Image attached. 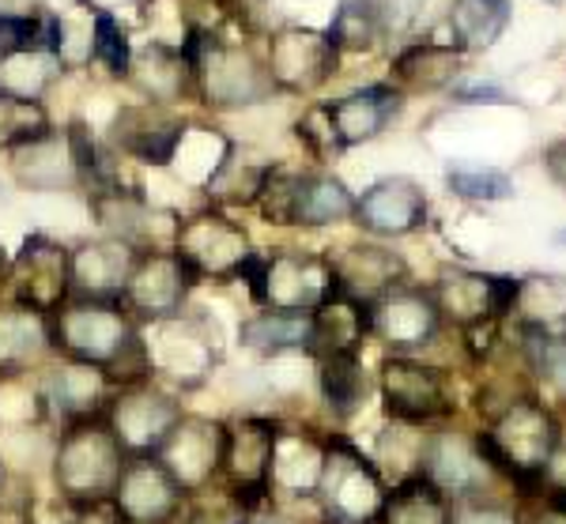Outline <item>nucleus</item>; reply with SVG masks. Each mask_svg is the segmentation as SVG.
Returning a JSON list of instances; mask_svg holds the SVG:
<instances>
[{
    "mask_svg": "<svg viewBox=\"0 0 566 524\" xmlns=\"http://www.w3.org/2000/svg\"><path fill=\"white\" fill-rule=\"evenodd\" d=\"M50 347L69 363L106 370L114 389L151 378L148 355H144V328L117 298L72 294L65 306L50 314Z\"/></svg>",
    "mask_w": 566,
    "mask_h": 524,
    "instance_id": "nucleus-1",
    "label": "nucleus"
},
{
    "mask_svg": "<svg viewBox=\"0 0 566 524\" xmlns=\"http://www.w3.org/2000/svg\"><path fill=\"white\" fill-rule=\"evenodd\" d=\"M125 449L109 434L106 419H84L72 427L57 430L50 453V483L57 499L69 510H84V505H103L114 494L117 480L125 468Z\"/></svg>",
    "mask_w": 566,
    "mask_h": 524,
    "instance_id": "nucleus-2",
    "label": "nucleus"
},
{
    "mask_svg": "<svg viewBox=\"0 0 566 524\" xmlns=\"http://www.w3.org/2000/svg\"><path fill=\"white\" fill-rule=\"evenodd\" d=\"M476 441L495 472L510 475L522 486H533L552 468V457L559 449V422L544 404L514 400L483 434H476Z\"/></svg>",
    "mask_w": 566,
    "mask_h": 524,
    "instance_id": "nucleus-3",
    "label": "nucleus"
},
{
    "mask_svg": "<svg viewBox=\"0 0 566 524\" xmlns=\"http://www.w3.org/2000/svg\"><path fill=\"white\" fill-rule=\"evenodd\" d=\"M386 494L389 486L381 468L355 441L328 434L322 480L314 491L322 524H378Z\"/></svg>",
    "mask_w": 566,
    "mask_h": 524,
    "instance_id": "nucleus-4",
    "label": "nucleus"
},
{
    "mask_svg": "<svg viewBox=\"0 0 566 524\" xmlns=\"http://www.w3.org/2000/svg\"><path fill=\"white\" fill-rule=\"evenodd\" d=\"M181 57L193 69V84L200 91V98L216 109L258 106L276 91L269 76V64H261L242 45H223L193 34V39L181 45Z\"/></svg>",
    "mask_w": 566,
    "mask_h": 524,
    "instance_id": "nucleus-5",
    "label": "nucleus"
},
{
    "mask_svg": "<svg viewBox=\"0 0 566 524\" xmlns=\"http://www.w3.org/2000/svg\"><path fill=\"white\" fill-rule=\"evenodd\" d=\"M181 416H186L181 397L155 378L117 385L103 411L109 434L117 438L125 457H159V449L175 434Z\"/></svg>",
    "mask_w": 566,
    "mask_h": 524,
    "instance_id": "nucleus-6",
    "label": "nucleus"
},
{
    "mask_svg": "<svg viewBox=\"0 0 566 524\" xmlns=\"http://www.w3.org/2000/svg\"><path fill=\"white\" fill-rule=\"evenodd\" d=\"M242 283H250L253 302H261L264 310H317L336 291V272L328 256L283 250L253 256Z\"/></svg>",
    "mask_w": 566,
    "mask_h": 524,
    "instance_id": "nucleus-7",
    "label": "nucleus"
},
{
    "mask_svg": "<svg viewBox=\"0 0 566 524\" xmlns=\"http://www.w3.org/2000/svg\"><path fill=\"white\" fill-rule=\"evenodd\" d=\"M197 283H200L197 272L175 253V245H170V250L151 245V250H144L136 256L129 283H125L117 302L129 310L136 325L148 328V325H159V321H175L186 314L189 294H193Z\"/></svg>",
    "mask_w": 566,
    "mask_h": 524,
    "instance_id": "nucleus-8",
    "label": "nucleus"
},
{
    "mask_svg": "<svg viewBox=\"0 0 566 524\" xmlns=\"http://www.w3.org/2000/svg\"><path fill=\"white\" fill-rule=\"evenodd\" d=\"M280 427L283 422L272 416L227 419L223 475H219V483L239 494L253 513H258L264 502H272L269 483H272V461H276Z\"/></svg>",
    "mask_w": 566,
    "mask_h": 524,
    "instance_id": "nucleus-9",
    "label": "nucleus"
},
{
    "mask_svg": "<svg viewBox=\"0 0 566 524\" xmlns=\"http://www.w3.org/2000/svg\"><path fill=\"white\" fill-rule=\"evenodd\" d=\"M175 253L197 272V280H242V272L258 256L245 227L216 208L181 219L175 231Z\"/></svg>",
    "mask_w": 566,
    "mask_h": 524,
    "instance_id": "nucleus-10",
    "label": "nucleus"
},
{
    "mask_svg": "<svg viewBox=\"0 0 566 524\" xmlns=\"http://www.w3.org/2000/svg\"><path fill=\"white\" fill-rule=\"evenodd\" d=\"M148 328L155 333V344L144 339V355H148V370L155 381L175 392H193L212 378L219 352L216 336L200 321L181 314L175 321H159V325Z\"/></svg>",
    "mask_w": 566,
    "mask_h": 524,
    "instance_id": "nucleus-11",
    "label": "nucleus"
},
{
    "mask_svg": "<svg viewBox=\"0 0 566 524\" xmlns=\"http://www.w3.org/2000/svg\"><path fill=\"white\" fill-rule=\"evenodd\" d=\"M378 392L386 416L400 427H427L450 416V392L438 366L419 363L412 355H389L378 374Z\"/></svg>",
    "mask_w": 566,
    "mask_h": 524,
    "instance_id": "nucleus-12",
    "label": "nucleus"
},
{
    "mask_svg": "<svg viewBox=\"0 0 566 524\" xmlns=\"http://www.w3.org/2000/svg\"><path fill=\"white\" fill-rule=\"evenodd\" d=\"M12 302L50 317L72 298V250L45 234H31L8 269Z\"/></svg>",
    "mask_w": 566,
    "mask_h": 524,
    "instance_id": "nucleus-13",
    "label": "nucleus"
},
{
    "mask_svg": "<svg viewBox=\"0 0 566 524\" xmlns=\"http://www.w3.org/2000/svg\"><path fill=\"white\" fill-rule=\"evenodd\" d=\"M223 438H227V419L212 416H193L186 411L175 434L167 438V446L159 449V461L175 475L186 499L208 491L223 475Z\"/></svg>",
    "mask_w": 566,
    "mask_h": 524,
    "instance_id": "nucleus-14",
    "label": "nucleus"
},
{
    "mask_svg": "<svg viewBox=\"0 0 566 524\" xmlns=\"http://www.w3.org/2000/svg\"><path fill=\"white\" fill-rule=\"evenodd\" d=\"M109 505L125 524H175L186 510V494L159 457H129Z\"/></svg>",
    "mask_w": 566,
    "mask_h": 524,
    "instance_id": "nucleus-15",
    "label": "nucleus"
},
{
    "mask_svg": "<svg viewBox=\"0 0 566 524\" xmlns=\"http://www.w3.org/2000/svg\"><path fill=\"white\" fill-rule=\"evenodd\" d=\"M34 392H39L42 419H50L57 430H65L72 422L103 416L109 392H114V381H109L106 370H98V366L61 358L57 366H50V370L42 374Z\"/></svg>",
    "mask_w": 566,
    "mask_h": 524,
    "instance_id": "nucleus-16",
    "label": "nucleus"
},
{
    "mask_svg": "<svg viewBox=\"0 0 566 524\" xmlns=\"http://www.w3.org/2000/svg\"><path fill=\"white\" fill-rule=\"evenodd\" d=\"M522 280L483 272H446L431 287L438 314L458 321L464 328H480L483 321H495L514 314Z\"/></svg>",
    "mask_w": 566,
    "mask_h": 524,
    "instance_id": "nucleus-17",
    "label": "nucleus"
},
{
    "mask_svg": "<svg viewBox=\"0 0 566 524\" xmlns=\"http://www.w3.org/2000/svg\"><path fill=\"white\" fill-rule=\"evenodd\" d=\"M438 328H442V314H438L431 291L408 287V283L381 294L370 310V336L392 347V355H412L419 347H431Z\"/></svg>",
    "mask_w": 566,
    "mask_h": 524,
    "instance_id": "nucleus-18",
    "label": "nucleus"
},
{
    "mask_svg": "<svg viewBox=\"0 0 566 524\" xmlns=\"http://www.w3.org/2000/svg\"><path fill=\"white\" fill-rule=\"evenodd\" d=\"M109 140L129 159H140L148 167H167L186 144V122L170 106L133 103L117 109L114 125H109Z\"/></svg>",
    "mask_w": 566,
    "mask_h": 524,
    "instance_id": "nucleus-19",
    "label": "nucleus"
},
{
    "mask_svg": "<svg viewBox=\"0 0 566 524\" xmlns=\"http://www.w3.org/2000/svg\"><path fill=\"white\" fill-rule=\"evenodd\" d=\"M336 45L322 31H306V27H287L269 45V76L272 87L280 91H314L322 87L336 72Z\"/></svg>",
    "mask_w": 566,
    "mask_h": 524,
    "instance_id": "nucleus-20",
    "label": "nucleus"
},
{
    "mask_svg": "<svg viewBox=\"0 0 566 524\" xmlns=\"http://www.w3.org/2000/svg\"><path fill=\"white\" fill-rule=\"evenodd\" d=\"M355 223L374 238H405L427 223L423 186L405 174L374 181L367 192L355 197Z\"/></svg>",
    "mask_w": 566,
    "mask_h": 524,
    "instance_id": "nucleus-21",
    "label": "nucleus"
},
{
    "mask_svg": "<svg viewBox=\"0 0 566 524\" xmlns=\"http://www.w3.org/2000/svg\"><path fill=\"white\" fill-rule=\"evenodd\" d=\"M400 103H405L400 91L386 84H370L363 91H352V95L336 98V103H325V117H328V128H333L336 151L378 140V136L386 133V125L400 114Z\"/></svg>",
    "mask_w": 566,
    "mask_h": 524,
    "instance_id": "nucleus-22",
    "label": "nucleus"
},
{
    "mask_svg": "<svg viewBox=\"0 0 566 524\" xmlns=\"http://www.w3.org/2000/svg\"><path fill=\"white\" fill-rule=\"evenodd\" d=\"M419 472H423L427 480L453 502V499H472V494L483 486V480H488L491 464H488V457L480 453L476 438L438 434L431 441H423Z\"/></svg>",
    "mask_w": 566,
    "mask_h": 524,
    "instance_id": "nucleus-23",
    "label": "nucleus"
},
{
    "mask_svg": "<svg viewBox=\"0 0 566 524\" xmlns=\"http://www.w3.org/2000/svg\"><path fill=\"white\" fill-rule=\"evenodd\" d=\"M140 253V245L114 234L76 245L72 250V294H84V298H122Z\"/></svg>",
    "mask_w": 566,
    "mask_h": 524,
    "instance_id": "nucleus-24",
    "label": "nucleus"
},
{
    "mask_svg": "<svg viewBox=\"0 0 566 524\" xmlns=\"http://www.w3.org/2000/svg\"><path fill=\"white\" fill-rule=\"evenodd\" d=\"M325 441L328 434H314L306 427H280L276 441V461H272V499H287V502H303L314 499L317 480H322V464H325Z\"/></svg>",
    "mask_w": 566,
    "mask_h": 524,
    "instance_id": "nucleus-25",
    "label": "nucleus"
},
{
    "mask_svg": "<svg viewBox=\"0 0 566 524\" xmlns=\"http://www.w3.org/2000/svg\"><path fill=\"white\" fill-rule=\"evenodd\" d=\"M12 174L31 192H65L84 186V170H80L76 155H72L69 133H53V128L39 140L15 147Z\"/></svg>",
    "mask_w": 566,
    "mask_h": 524,
    "instance_id": "nucleus-26",
    "label": "nucleus"
},
{
    "mask_svg": "<svg viewBox=\"0 0 566 524\" xmlns=\"http://www.w3.org/2000/svg\"><path fill=\"white\" fill-rule=\"evenodd\" d=\"M53 355L50 347V317L20 306H0V381L31 374L34 363Z\"/></svg>",
    "mask_w": 566,
    "mask_h": 524,
    "instance_id": "nucleus-27",
    "label": "nucleus"
},
{
    "mask_svg": "<svg viewBox=\"0 0 566 524\" xmlns=\"http://www.w3.org/2000/svg\"><path fill=\"white\" fill-rule=\"evenodd\" d=\"M328 261L336 272V287L359 302H370V306L405 280V261L381 245H355V250H344Z\"/></svg>",
    "mask_w": 566,
    "mask_h": 524,
    "instance_id": "nucleus-28",
    "label": "nucleus"
},
{
    "mask_svg": "<svg viewBox=\"0 0 566 524\" xmlns=\"http://www.w3.org/2000/svg\"><path fill=\"white\" fill-rule=\"evenodd\" d=\"M370 302H359L336 287L314 310V352L310 355H359L363 339L370 336Z\"/></svg>",
    "mask_w": 566,
    "mask_h": 524,
    "instance_id": "nucleus-29",
    "label": "nucleus"
},
{
    "mask_svg": "<svg viewBox=\"0 0 566 524\" xmlns=\"http://www.w3.org/2000/svg\"><path fill=\"white\" fill-rule=\"evenodd\" d=\"M355 216V192L333 174H295L287 227H333Z\"/></svg>",
    "mask_w": 566,
    "mask_h": 524,
    "instance_id": "nucleus-30",
    "label": "nucleus"
},
{
    "mask_svg": "<svg viewBox=\"0 0 566 524\" xmlns=\"http://www.w3.org/2000/svg\"><path fill=\"white\" fill-rule=\"evenodd\" d=\"M239 344L258 355H295L314 352V310H261L242 321Z\"/></svg>",
    "mask_w": 566,
    "mask_h": 524,
    "instance_id": "nucleus-31",
    "label": "nucleus"
},
{
    "mask_svg": "<svg viewBox=\"0 0 566 524\" xmlns=\"http://www.w3.org/2000/svg\"><path fill=\"white\" fill-rule=\"evenodd\" d=\"M378 524H453V502L423 472L389 486Z\"/></svg>",
    "mask_w": 566,
    "mask_h": 524,
    "instance_id": "nucleus-32",
    "label": "nucleus"
},
{
    "mask_svg": "<svg viewBox=\"0 0 566 524\" xmlns=\"http://www.w3.org/2000/svg\"><path fill=\"white\" fill-rule=\"evenodd\" d=\"M450 45L461 53L488 50L510 27V0H453L450 4Z\"/></svg>",
    "mask_w": 566,
    "mask_h": 524,
    "instance_id": "nucleus-33",
    "label": "nucleus"
},
{
    "mask_svg": "<svg viewBox=\"0 0 566 524\" xmlns=\"http://www.w3.org/2000/svg\"><path fill=\"white\" fill-rule=\"evenodd\" d=\"M317 389L325 408L336 419H352L370 397V378L359 355H325L317 358Z\"/></svg>",
    "mask_w": 566,
    "mask_h": 524,
    "instance_id": "nucleus-34",
    "label": "nucleus"
},
{
    "mask_svg": "<svg viewBox=\"0 0 566 524\" xmlns=\"http://www.w3.org/2000/svg\"><path fill=\"white\" fill-rule=\"evenodd\" d=\"M133 72L136 84L148 95V103H159V106H170L193 87V69L189 61L181 57V50H167V45H148V50L136 57Z\"/></svg>",
    "mask_w": 566,
    "mask_h": 524,
    "instance_id": "nucleus-35",
    "label": "nucleus"
},
{
    "mask_svg": "<svg viewBox=\"0 0 566 524\" xmlns=\"http://www.w3.org/2000/svg\"><path fill=\"white\" fill-rule=\"evenodd\" d=\"M392 72H397V80L405 87H419V91L446 87L461 72V50L450 42H416L400 53Z\"/></svg>",
    "mask_w": 566,
    "mask_h": 524,
    "instance_id": "nucleus-36",
    "label": "nucleus"
},
{
    "mask_svg": "<svg viewBox=\"0 0 566 524\" xmlns=\"http://www.w3.org/2000/svg\"><path fill=\"white\" fill-rule=\"evenodd\" d=\"M269 163H250V159H239L231 147V155H227L219 167L205 178V192L208 200H216V205H227V208H250L261 200L264 186H269L272 178Z\"/></svg>",
    "mask_w": 566,
    "mask_h": 524,
    "instance_id": "nucleus-37",
    "label": "nucleus"
},
{
    "mask_svg": "<svg viewBox=\"0 0 566 524\" xmlns=\"http://www.w3.org/2000/svg\"><path fill=\"white\" fill-rule=\"evenodd\" d=\"M389 27V4L386 0H340L333 23H328V42L340 50H374Z\"/></svg>",
    "mask_w": 566,
    "mask_h": 524,
    "instance_id": "nucleus-38",
    "label": "nucleus"
},
{
    "mask_svg": "<svg viewBox=\"0 0 566 524\" xmlns=\"http://www.w3.org/2000/svg\"><path fill=\"white\" fill-rule=\"evenodd\" d=\"M12 53H57L61 23L53 15H0V57Z\"/></svg>",
    "mask_w": 566,
    "mask_h": 524,
    "instance_id": "nucleus-39",
    "label": "nucleus"
},
{
    "mask_svg": "<svg viewBox=\"0 0 566 524\" xmlns=\"http://www.w3.org/2000/svg\"><path fill=\"white\" fill-rule=\"evenodd\" d=\"M50 133V114L39 98H20L0 91V155H12L15 147L39 140Z\"/></svg>",
    "mask_w": 566,
    "mask_h": 524,
    "instance_id": "nucleus-40",
    "label": "nucleus"
},
{
    "mask_svg": "<svg viewBox=\"0 0 566 524\" xmlns=\"http://www.w3.org/2000/svg\"><path fill=\"white\" fill-rule=\"evenodd\" d=\"M250 521L253 510L234 491H227L223 483L186 499V510L178 517V524H250Z\"/></svg>",
    "mask_w": 566,
    "mask_h": 524,
    "instance_id": "nucleus-41",
    "label": "nucleus"
},
{
    "mask_svg": "<svg viewBox=\"0 0 566 524\" xmlns=\"http://www.w3.org/2000/svg\"><path fill=\"white\" fill-rule=\"evenodd\" d=\"M91 53L98 64H106L109 76L125 80L133 72V45L129 34L122 31V23L109 12H95V34H91Z\"/></svg>",
    "mask_w": 566,
    "mask_h": 524,
    "instance_id": "nucleus-42",
    "label": "nucleus"
},
{
    "mask_svg": "<svg viewBox=\"0 0 566 524\" xmlns=\"http://www.w3.org/2000/svg\"><path fill=\"white\" fill-rule=\"evenodd\" d=\"M450 189L461 200H506L514 192V181L502 170H480V167H453L446 174Z\"/></svg>",
    "mask_w": 566,
    "mask_h": 524,
    "instance_id": "nucleus-43",
    "label": "nucleus"
},
{
    "mask_svg": "<svg viewBox=\"0 0 566 524\" xmlns=\"http://www.w3.org/2000/svg\"><path fill=\"white\" fill-rule=\"evenodd\" d=\"M541 374L552 381V389L566 400V336L541 339Z\"/></svg>",
    "mask_w": 566,
    "mask_h": 524,
    "instance_id": "nucleus-44",
    "label": "nucleus"
},
{
    "mask_svg": "<svg viewBox=\"0 0 566 524\" xmlns=\"http://www.w3.org/2000/svg\"><path fill=\"white\" fill-rule=\"evenodd\" d=\"M453 524H517V517L499 505H464L453 510Z\"/></svg>",
    "mask_w": 566,
    "mask_h": 524,
    "instance_id": "nucleus-45",
    "label": "nucleus"
},
{
    "mask_svg": "<svg viewBox=\"0 0 566 524\" xmlns=\"http://www.w3.org/2000/svg\"><path fill=\"white\" fill-rule=\"evenodd\" d=\"M69 524H125V521L114 513V505L103 502V505H84V510H72Z\"/></svg>",
    "mask_w": 566,
    "mask_h": 524,
    "instance_id": "nucleus-46",
    "label": "nucleus"
},
{
    "mask_svg": "<svg viewBox=\"0 0 566 524\" xmlns=\"http://www.w3.org/2000/svg\"><path fill=\"white\" fill-rule=\"evenodd\" d=\"M544 167H547V174H552V178L566 189V140L547 147V151H544Z\"/></svg>",
    "mask_w": 566,
    "mask_h": 524,
    "instance_id": "nucleus-47",
    "label": "nucleus"
},
{
    "mask_svg": "<svg viewBox=\"0 0 566 524\" xmlns=\"http://www.w3.org/2000/svg\"><path fill=\"white\" fill-rule=\"evenodd\" d=\"M464 103H506V91L495 84H472L461 91Z\"/></svg>",
    "mask_w": 566,
    "mask_h": 524,
    "instance_id": "nucleus-48",
    "label": "nucleus"
},
{
    "mask_svg": "<svg viewBox=\"0 0 566 524\" xmlns=\"http://www.w3.org/2000/svg\"><path fill=\"white\" fill-rule=\"evenodd\" d=\"M8 269H12V261H8L4 245H0V283H8Z\"/></svg>",
    "mask_w": 566,
    "mask_h": 524,
    "instance_id": "nucleus-49",
    "label": "nucleus"
},
{
    "mask_svg": "<svg viewBox=\"0 0 566 524\" xmlns=\"http://www.w3.org/2000/svg\"><path fill=\"white\" fill-rule=\"evenodd\" d=\"M8 480H12V472H8V461H4V457H0V494H4Z\"/></svg>",
    "mask_w": 566,
    "mask_h": 524,
    "instance_id": "nucleus-50",
    "label": "nucleus"
},
{
    "mask_svg": "<svg viewBox=\"0 0 566 524\" xmlns=\"http://www.w3.org/2000/svg\"><path fill=\"white\" fill-rule=\"evenodd\" d=\"M559 242H563V245H566V231H559Z\"/></svg>",
    "mask_w": 566,
    "mask_h": 524,
    "instance_id": "nucleus-51",
    "label": "nucleus"
}]
</instances>
